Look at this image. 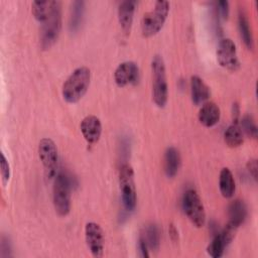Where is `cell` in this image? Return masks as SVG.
<instances>
[{"mask_svg":"<svg viewBox=\"0 0 258 258\" xmlns=\"http://www.w3.org/2000/svg\"><path fill=\"white\" fill-rule=\"evenodd\" d=\"M229 223L239 227L247 218V207L246 204L241 200L233 201L228 208Z\"/></svg>","mask_w":258,"mask_h":258,"instance_id":"ac0fdd59","label":"cell"},{"mask_svg":"<svg viewBox=\"0 0 258 258\" xmlns=\"http://www.w3.org/2000/svg\"><path fill=\"white\" fill-rule=\"evenodd\" d=\"M0 172L2 177V182L4 185L7 184L9 178H10V166L9 163L5 157V155L1 152L0 154Z\"/></svg>","mask_w":258,"mask_h":258,"instance_id":"484cf974","label":"cell"},{"mask_svg":"<svg viewBox=\"0 0 258 258\" xmlns=\"http://www.w3.org/2000/svg\"><path fill=\"white\" fill-rule=\"evenodd\" d=\"M217 60L221 67L232 72H235L240 68L236 44L232 39L224 38L219 42L217 48Z\"/></svg>","mask_w":258,"mask_h":258,"instance_id":"9c48e42d","label":"cell"},{"mask_svg":"<svg viewBox=\"0 0 258 258\" xmlns=\"http://www.w3.org/2000/svg\"><path fill=\"white\" fill-rule=\"evenodd\" d=\"M85 239L92 255L100 258L104 254L105 237L101 226L95 222H89L85 226Z\"/></svg>","mask_w":258,"mask_h":258,"instance_id":"30bf717a","label":"cell"},{"mask_svg":"<svg viewBox=\"0 0 258 258\" xmlns=\"http://www.w3.org/2000/svg\"><path fill=\"white\" fill-rule=\"evenodd\" d=\"M52 9V1H34L31 4V12L34 18L44 23L49 17Z\"/></svg>","mask_w":258,"mask_h":258,"instance_id":"603a6c76","label":"cell"},{"mask_svg":"<svg viewBox=\"0 0 258 258\" xmlns=\"http://www.w3.org/2000/svg\"><path fill=\"white\" fill-rule=\"evenodd\" d=\"M84 10H85V2L84 1L77 0L72 3L71 17H70L71 30L75 31L80 27V25L82 23L83 15H84Z\"/></svg>","mask_w":258,"mask_h":258,"instance_id":"cb8c5ba5","label":"cell"},{"mask_svg":"<svg viewBox=\"0 0 258 258\" xmlns=\"http://www.w3.org/2000/svg\"><path fill=\"white\" fill-rule=\"evenodd\" d=\"M135 7H136V1H133V0H126L119 4L118 20H119L121 29L125 34L130 33L133 18H134Z\"/></svg>","mask_w":258,"mask_h":258,"instance_id":"5bb4252c","label":"cell"},{"mask_svg":"<svg viewBox=\"0 0 258 258\" xmlns=\"http://www.w3.org/2000/svg\"><path fill=\"white\" fill-rule=\"evenodd\" d=\"M152 71V97L154 103L162 108L165 106L168 97V85L164 60L161 55L155 54L151 60Z\"/></svg>","mask_w":258,"mask_h":258,"instance_id":"7a4b0ae2","label":"cell"},{"mask_svg":"<svg viewBox=\"0 0 258 258\" xmlns=\"http://www.w3.org/2000/svg\"><path fill=\"white\" fill-rule=\"evenodd\" d=\"M119 186L124 208L131 212L136 207L137 196L134 181V171L130 164L124 163L119 169Z\"/></svg>","mask_w":258,"mask_h":258,"instance_id":"8992f818","label":"cell"},{"mask_svg":"<svg viewBox=\"0 0 258 258\" xmlns=\"http://www.w3.org/2000/svg\"><path fill=\"white\" fill-rule=\"evenodd\" d=\"M238 228L239 227L228 222L225 228L220 233H218L209 244L207 248L208 254L213 258H220L224 254L225 248H227V246L234 239Z\"/></svg>","mask_w":258,"mask_h":258,"instance_id":"8fae6325","label":"cell"},{"mask_svg":"<svg viewBox=\"0 0 258 258\" xmlns=\"http://www.w3.org/2000/svg\"><path fill=\"white\" fill-rule=\"evenodd\" d=\"M219 188L222 196L226 199H230L234 196L236 189V183L233 173L228 167L222 168L219 177Z\"/></svg>","mask_w":258,"mask_h":258,"instance_id":"d6986e66","label":"cell"},{"mask_svg":"<svg viewBox=\"0 0 258 258\" xmlns=\"http://www.w3.org/2000/svg\"><path fill=\"white\" fill-rule=\"evenodd\" d=\"M224 139L229 147L235 148L242 145L244 141V134L239 122H232L224 133Z\"/></svg>","mask_w":258,"mask_h":258,"instance_id":"44dd1931","label":"cell"},{"mask_svg":"<svg viewBox=\"0 0 258 258\" xmlns=\"http://www.w3.org/2000/svg\"><path fill=\"white\" fill-rule=\"evenodd\" d=\"M217 7H218V11L220 13V15L222 16L223 19H227L229 16V2L225 1V0H221L217 3Z\"/></svg>","mask_w":258,"mask_h":258,"instance_id":"4316f807","label":"cell"},{"mask_svg":"<svg viewBox=\"0 0 258 258\" xmlns=\"http://www.w3.org/2000/svg\"><path fill=\"white\" fill-rule=\"evenodd\" d=\"M38 156L44 168V174L47 179H51L56 174L58 154L53 140L42 138L38 144Z\"/></svg>","mask_w":258,"mask_h":258,"instance_id":"ba28073f","label":"cell"},{"mask_svg":"<svg viewBox=\"0 0 258 258\" xmlns=\"http://www.w3.org/2000/svg\"><path fill=\"white\" fill-rule=\"evenodd\" d=\"M71 179L62 171L54 176L52 186V202L55 212L61 216H67L71 211Z\"/></svg>","mask_w":258,"mask_h":258,"instance_id":"3957f363","label":"cell"},{"mask_svg":"<svg viewBox=\"0 0 258 258\" xmlns=\"http://www.w3.org/2000/svg\"><path fill=\"white\" fill-rule=\"evenodd\" d=\"M240 127L242 131L245 132L249 137L254 139L257 137V126L252 115H249V114L244 115L243 118L241 119Z\"/></svg>","mask_w":258,"mask_h":258,"instance_id":"d4e9b609","label":"cell"},{"mask_svg":"<svg viewBox=\"0 0 258 258\" xmlns=\"http://www.w3.org/2000/svg\"><path fill=\"white\" fill-rule=\"evenodd\" d=\"M169 13V2L156 1L154 8L145 13L141 19V32L145 37L155 35L162 28Z\"/></svg>","mask_w":258,"mask_h":258,"instance_id":"5b68a950","label":"cell"},{"mask_svg":"<svg viewBox=\"0 0 258 258\" xmlns=\"http://www.w3.org/2000/svg\"><path fill=\"white\" fill-rule=\"evenodd\" d=\"M247 169L251 176L257 180V170H258V165H257V160L256 159H250L247 162Z\"/></svg>","mask_w":258,"mask_h":258,"instance_id":"83f0119b","label":"cell"},{"mask_svg":"<svg viewBox=\"0 0 258 258\" xmlns=\"http://www.w3.org/2000/svg\"><path fill=\"white\" fill-rule=\"evenodd\" d=\"M168 232H169V236H170L171 240H172V241H176L177 238H178V233H177V230H176V228L174 227L173 224H170V225H169Z\"/></svg>","mask_w":258,"mask_h":258,"instance_id":"f546056e","label":"cell"},{"mask_svg":"<svg viewBox=\"0 0 258 258\" xmlns=\"http://www.w3.org/2000/svg\"><path fill=\"white\" fill-rule=\"evenodd\" d=\"M183 211L197 228H202L206 223V212L199 194L195 189H187L182 199Z\"/></svg>","mask_w":258,"mask_h":258,"instance_id":"52a82bcc","label":"cell"},{"mask_svg":"<svg viewBox=\"0 0 258 258\" xmlns=\"http://www.w3.org/2000/svg\"><path fill=\"white\" fill-rule=\"evenodd\" d=\"M180 167V154L175 147H168L164 152V172L167 177H174Z\"/></svg>","mask_w":258,"mask_h":258,"instance_id":"e0dca14e","label":"cell"},{"mask_svg":"<svg viewBox=\"0 0 258 258\" xmlns=\"http://www.w3.org/2000/svg\"><path fill=\"white\" fill-rule=\"evenodd\" d=\"M238 29L240 32V36L248 49L254 48V39L251 30V26L249 23V19L246 13L243 10L239 11L238 14Z\"/></svg>","mask_w":258,"mask_h":258,"instance_id":"ffe728a7","label":"cell"},{"mask_svg":"<svg viewBox=\"0 0 258 258\" xmlns=\"http://www.w3.org/2000/svg\"><path fill=\"white\" fill-rule=\"evenodd\" d=\"M199 121L205 127L215 126L221 118V111L217 104L214 102L206 103L199 111Z\"/></svg>","mask_w":258,"mask_h":258,"instance_id":"2e32d148","label":"cell"},{"mask_svg":"<svg viewBox=\"0 0 258 258\" xmlns=\"http://www.w3.org/2000/svg\"><path fill=\"white\" fill-rule=\"evenodd\" d=\"M91 82V71L87 67L77 68L62 85L61 94L66 102L74 104L87 93Z\"/></svg>","mask_w":258,"mask_h":258,"instance_id":"6da1fadb","label":"cell"},{"mask_svg":"<svg viewBox=\"0 0 258 258\" xmlns=\"http://www.w3.org/2000/svg\"><path fill=\"white\" fill-rule=\"evenodd\" d=\"M80 129L85 140L90 144H94L98 142L101 137L102 123L97 116L89 115L82 120Z\"/></svg>","mask_w":258,"mask_h":258,"instance_id":"4fadbf2b","label":"cell"},{"mask_svg":"<svg viewBox=\"0 0 258 258\" xmlns=\"http://www.w3.org/2000/svg\"><path fill=\"white\" fill-rule=\"evenodd\" d=\"M138 246H139V250H140V253H141V256L142 257H149V253H148V246L145 242V240L143 239V237L140 235V238H139V243H138Z\"/></svg>","mask_w":258,"mask_h":258,"instance_id":"f1b7e54d","label":"cell"},{"mask_svg":"<svg viewBox=\"0 0 258 258\" xmlns=\"http://www.w3.org/2000/svg\"><path fill=\"white\" fill-rule=\"evenodd\" d=\"M145 240L148 248L152 251H157L160 245V232L157 225L151 223L144 229V233L141 234Z\"/></svg>","mask_w":258,"mask_h":258,"instance_id":"7402d4cb","label":"cell"},{"mask_svg":"<svg viewBox=\"0 0 258 258\" xmlns=\"http://www.w3.org/2000/svg\"><path fill=\"white\" fill-rule=\"evenodd\" d=\"M140 78V71L134 61L121 62L114 72V81L120 88L136 85Z\"/></svg>","mask_w":258,"mask_h":258,"instance_id":"7c38bea8","label":"cell"},{"mask_svg":"<svg viewBox=\"0 0 258 258\" xmlns=\"http://www.w3.org/2000/svg\"><path fill=\"white\" fill-rule=\"evenodd\" d=\"M189 85L192 103L197 106L204 104L211 95L210 88L199 76H191Z\"/></svg>","mask_w":258,"mask_h":258,"instance_id":"9a60e30c","label":"cell"},{"mask_svg":"<svg viewBox=\"0 0 258 258\" xmlns=\"http://www.w3.org/2000/svg\"><path fill=\"white\" fill-rule=\"evenodd\" d=\"M61 30V3L52 1V9L40 31V47L49 49L57 40Z\"/></svg>","mask_w":258,"mask_h":258,"instance_id":"277c9868","label":"cell"}]
</instances>
